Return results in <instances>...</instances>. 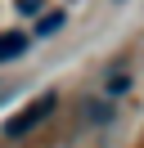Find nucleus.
Segmentation results:
<instances>
[{
    "label": "nucleus",
    "instance_id": "obj_1",
    "mask_svg": "<svg viewBox=\"0 0 144 148\" xmlns=\"http://www.w3.org/2000/svg\"><path fill=\"white\" fill-rule=\"evenodd\" d=\"M54 103H59L54 94H41V99L32 103V108H23V112H18V117H14V121L5 126V139H23L27 130H36V126H41V121H45V117L54 112Z\"/></svg>",
    "mask_w": 144,
    "mask_h": 148
},
{
    "label": "nucleus",
    "instance_id": "obj_2",
    "mask_svg": "<svg viewBox=\"0 0 144 148\" xmlns=\"http://www.w3.org/2000/svg\"><path fill=\"white\" fill-rule=\"evenodd\" d=\"M23 49H27V36H23V32H5V36H0V63H14Z\"/></svg>",
    "mask_w": 144,
    "mask_h": 148
},
{
    "label": "nucleus",
    "instance_id": "obj_3",
    "mask_svg": "<svg viewBox=\"0 0 144 148\" xmlns=\"http://www.w3.org/2000/svg\"><path fill=\"white\" fill-rule=\"evenodd\" d=\"M59 27H63V14H45V18L36 23V36H54Z\"/></svg>",
    "mask_w": 144,
    "mask_h": 148
},
{
    "label": "nucleus",
    "instance_id": "obj_4",
    "mask_svg": "<svg viewBox=\"0 0 144 148\" xmlns=\"http://www.w3.org/2000/svg\"><path fill=\"white\" fill-rule=\"evenodd\" d=\"M18 9H23V14H36V9H41V0H18Z\"/></svg>",
    "mask_w": 144,
    "mask_h": 148
}]
</instances>
